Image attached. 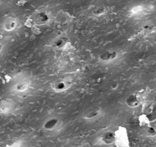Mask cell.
Returning <instances> with one entry per match:
<instances>
[{
  "label": "cell",
  "mask_w": 156,
  "mask_h": 147,
  "mask_svg": "<svg viewBox=\"0 0 156 147\" xmlns=\"http://www.w3.org/2000/svg\"><path fill=\"white\" fill-rule=\"evenodd\" d=\"M115 142L119 147H129L128 136L124 128H119L115 133Z\"/></svg>",
  "instance_id": "1"
},
{
  "label": "cell",
  "mask_w": 156,
  "mask_h": 147,
  "mask_svg": "<svg viewBox=\"0 0 156 147\" xmlns=\"http://www.w3.org/2000/svg\"><path fill=\"white\" fill-rule=\"evenodd\" d=\"M118 57L117 51L115 50H106L99 55V59L103 62H111Z\"/></svg>",
  "instance_id": "2"
},
{
  "label": "cell",
  "mask_w": 156,
  "mask_h": 147,
  "mask_svg": "<svg viewBox=\"0 0 156 147\" xmlns=\"http://www.w3.org/2000/svg\"><path fill=\"white\" fill-rule=\"evenodd\" d=\"M70 82L68 80H58L54 83L52 85V88L54 91H57V92H63V91H66L68 88L70 87Z\"/></svg>",
  "instance_id": "3"
},
{
  "label": "cell",
  "mask_w": 156,
  "mask_h": 147,
  "mask_svg": "<svg viewBox=\"0 0 156 147\" xmlns=\"http://www.w3.org/2000/svg\"><path fill=\"white\" fill-rule=\"evenodd\" d=\"M49 20V16L45 12H38L35 15L34 22L36 24L44 25L46 24Z\"/></svg>",
  "instance_id": "4"
},
{
  "label": "cell",
  "mask_w": 156,
  "mask_h": 147,
  "mask_svg": "<svg viewBox=\"0 0 156 147\" xmlns=\"http://www.w3.org/2000/svg\"><path fill=\"white\" fill-rule=\"evenodd\" d=\"M126 104L129 107H136L140 104V100L136 94H131L126 99Z\"/></svg>",
  "instance_id": "5"
},
{
  "label": "cell",
  "mask_w": 156,
  "mask_h": 147,
  "mask_svg": "<svg viewBox=\"0 0 156 147\" xmlns=\"http://www.w3.org/2000/svg\"><path fill=\"white\" fill-rule=\"evenodd\" d=\"M100 115V110L97 108H91L84 114V117L87 120H93L97 118Z\"/></svg>",
  "instance_id": "6"
},
{
  "label": "cell",
  "mask_w": 156,
  "mask_h": 147,
  "mask_svg": "<svg viewBox=\"0 0 156 147\" xmlns=\"http://www.w3.org/2000/svg\"><path fill=\"white\" fill-rule=\"evenodd\" d=\"M58 123H59V120L57 118L49 119L48 121L45 122V125H44V128L46 130H48V131L54 130L57 127Z\"/></svg>",
  "instance_id": "7"
},
{
  "label": "cell",
  "mask_w": 156,
  "mask_h": 147,
  "mask_svg": "<svg viewBox=\"0 0 156 147\" xmlns=\"http://www.w3.org/2000/svg\"><path fill=\"white\" fill-rule=\"evenodd\" d=\"M17 26V23L15 19H7L5 21V22L4 23V29H5L6 32H12V31L14 30Z\"/></svg>",
  "instance_id": "8"
},
{
  "label": "cell",
  "mask_w": 156,
  "mask_h": 147,
  "mask_svg": "<svg viewBox=\"0 0 156 147\" xmlns=\"http://www.w3.org/2000/svg\"><path fill=\"white\" fill-rule=\"evenodd\" d=\"M103 141L106 144H111L113 142H114L115 133H110V132H108V133H105L104 136H103Z\"/></svg>",
  "instance_id": "9"
},
{
  "label": "cell",
  "mask_w": 156,
  "mask_h": 147,
  "mask_svg": "<svg viewBox=\"0 0 156 147\" xmlns=\"http://www.w3.org/2000/svg\"><path fill=\"white\" fill-rule=\"evenodd\" d=\"M67 44H68V39L65 38H59L55 42V46L60 49H62L66 46Z\"/></svg>",
  "instance_id": "10"
},
{
  "label": "cell",
  "mask_w": 156,
  "mask_h": 147,
  "mask_svg": "<svg viewBox=\"0 0 156 147\" xmlns=\"http://www.w3.org/2000/svg\"><path fill=\"white\" fill-rule=\"evenodd\" d=\"M28 87L29 85L28 84V82L22 81L16 85L15 89H16L17 91L20 92V93H22V92H25V91H26L28 89Z\"/></svg>",
  "instance_id": "11"
},
{
  "label": "cell",
  "mask_w": 156,
  "mask_h": 147,
  "mask_svg": "<svg viewBox=\"0 0 156 147\" xmlns=\"http://www.w3.org/2000/svg\"><path fill=\"white\" fill-rule=\"evenodd\" d=\"M105 12V9L103 7H97V8L94 9V10L93 11V13L96 15H100L103 14Z\"/></svg>",
  "instance_id": "12"
},
{
  "label": "cell",
  "mask_w": 156,
  "mask_h": 147,
  "mask_svg": "<svg viewBox=\"0 0 156 147\" xmlns=\"http://www.w3.org/2000/svg\"><path fill=\"white\" fill-rule=\"evenodd\" d=\"M155 133H156V131H155V130H154V128L150 127L149 129L148 130V134L151 135V136H153V135H154Z\"/></svg>",
  "instance_id": "13"
},
{
  "label": "cell",
  "mask_w": 156,
  "mask_h": 147,
  "mask_svg": "<svg viewBox=\"0 0 156 147\" xmlns=\"http://www.w3.org/2000/svg\"><path fill=\"white\" fill-rule=\"evenodd\" d=\"M2 43L0 42V51H2Z\"/></svg>",
  "instance_id": "14"
},
{
  "label": "cell",
  "mask_w": 156,
  "mask_h": 147,
  "mask_svg": "<svg viewBox=\"0 0 156 147\" xmlns=\"http://www.w3.org/2000/svg\"><path fill=\"white\" fill-rule=\"evenodd\" d=\"M154 39H155V41H156V34H155V36H154Z\"/></svg>",
  "instance_id": "15"
}]
</instances>
